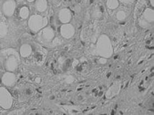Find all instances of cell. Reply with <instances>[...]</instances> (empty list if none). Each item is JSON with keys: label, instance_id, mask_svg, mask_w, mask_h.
<instances>
[{"label": "cell", "instance_id": "obj_1", "mask_svg": "<svg viewBox=\"0 0 154 115\" xmlns=\"http://www.w3.org/2000/svg\"><path fill=\"white\" fill-rule=\"evenodd\" d=\"M113 48L108 36L103 34L100 36L95 45L91 48L92 54L100 57L109 58L113 54Z\"/></svg>", "mask_w": 154, "mask_h": 115}, {"label": "cell", "instance_id": "obj_2", "mask_svg": "<svg viewBox=\"0 0 154 115\" xmlns=\"http://www.w3.org/2000/svg\"><path fill=\"white\" fill-rule=\"evenodd\" d=\"M0 62L6 70L14 72L18 67L20 58L16 50L8 48L0 52Z\"/></svg>", "mask_w": 154, "mask_h": 115}, {"label": "cell", "instance_id": "obj_3", "mask_svg": "<svg viewBox=\"0 0 154 115\" xmlns=\"http://www.w3.org/2000/svg\"><path fill=\"white\" fill-rule=\"evenodd\" d=\"M35 49H32L31 55L27 59V62L33 65H40L45 60L46 52L38 44L34 45Z\"/></svg>", "mask_w": 154, "mask_h": 115}, {"label": "cell", "instance_id": "obj_4", "mask_svg": "<svg viewBox=\"0 0 154 115\" xmlns=\"http://www.w3.org/2000/svg\"><path fill=\"white\" fill-rule=\"evenodd\" d=\"M48 19L39 14H33L28 21L29 29L33 32H38L48 24Z\"/></svg>", "mask_w": 154, "mask_h": 115}, {"label": "cell", "instance_id": "obj_5", "mask_svg": "<svg viewBox=\"0 0 154 115\" xmlns=\"http://www.w3.org/2000/svg\"><path fill=\"white\" fill-rule=\"evenodd\" d=\"M154 23V10L146 8L138 18V24L143 28L148 29L151 27Z\"/></svg>", "mask_w": 154, "mask_h": 115}, {"label": "cell", "instance_id": "obj_6", "mask_svg": "<svg viewBox=\"0 0 154 115\" xmlns=\"http://www.w3.org/2000/svg\"><path fill=\"white\" fill-rule=\"evenodd\" d=\"M55 38V32L54 29L46 27L40 30L37 36V40L42 44H48L51 43Z\"/></svg>", "mask_w": 154, "mask_h": 115}, {"label": "cell", "instance_id": "obj_7", "mask_svg": "<svg viewBox=\"0 0 154 115\" xmlns=\"http://www.w3.org/2000/svg\"><path fill=\"white\" fill-rule=\"evenodd\" d=\"M12 104V97L11 94L5 88H0V106L2 108L8 109Z\"/></svg>", "mask_w": 154, "mask_h": 115}, {"label": "cell", "instance_id": "obj_8", "mask_svg": "<svg viewBox=\"0 0 154 115\" xmlns=\"http://www.w3.org/2000/svg\"><path fill=\"white\" fill-rule=\"evenodd\" d=\"M16 7V4L14 0H7L2 6V11L4 14L8 17L13 16Z\"/></svg>", "mask_w": 154, "mask_h": 115}, {"label": "cell", "instance_id": "obj_9", "mask_svg": "<svg viewBox=\"0 0 154 115\" xmlns=\"http://www.w3.org/2000/svg\"><path fill=\"white\" fill-rule=\"evenodd\" d=\"M60 32L61 36L64 38L70 39L72 38L75 33V29L73 25L69 23L63 24L60 28Z\"/></svg>", "mask_w": 154, "mask_h": 115}, {"label": "cell", "instance_id": "obj_10", "mask_svg": "<svg viewBox=\"0 0 154 115\" xmlns=\"http://www.w3.org/2000/svg\"><path fill=\"white\" fill-rule=\"evenodd\" d=\"M10 25L11 24L6 20L3 19L0 21V40L5 39L11 34V27Z\"/></svg>", "mask_w": 154, "mask_h": 115}, {"label": "cell", "instance_id": "obj_11", "mask_svg": "<svg viewBox=\"0 0 154 115\" xmlns=\"http://www.w3.org/2000/svg\"><path fill=\"white\" fill-rule=\"evenodd\" d=\"M71 13L69 9L63 8L59 11V20L63 24L69 23L71 19Z\"/></svg>", "mask_w": 154, "mask_h": 115}, {"label": "cell", "instance_id": "obj_12", "mask_svg": "<svg viewBox=\"0 0 154 115\" xmlns=\"http://www.w3.org/2000/svg\"><path fill=\"white\" fill-rule=\"evenodd\" d=\"M32 52V47L29 44H23L20 48V55L23 59H27Z\"/></svg>", "mask_w": 154, "mask_h": 115}, {"label": "cell", "instance_id": "obj_13", "mask_svg": "<svg viewBox=\"0 0 154 115\" xmlns=\"http://www.w3.org/2000/svg\"><path fill=\"white\" fill-rule=\"evenodd\" d=\"M120 86L121 82L120 81H117L113 84V85L110 87L106 93V97L107 96L108 98H112L115 95H116L120 91Z\"/></svg>", "mask_w": 154, "mask_h": 115}, {"label": "cell", "instance_id": "obj_14", "mask_svg": "<svg viewBox=\"0 0 154 115\" xmlns=\"http://www.w3.org/2000/svg\"><path fill=\"white\" fill-rule=\"evenodd\" d=\"M15 80L16 77L15 75L10 72L6 73L2 78V82L6 86H13L15 84Z\"/></svg>", "mask_w": 154, "mask_h": 115}, {"label": "cell", "instance_id": "obj_15", "mask_svg": "<svg viewBox=\"0 0 154 115\" xmlns=\"http://www.w3.org/2000/svg\"><path fill=\"white\" fill-rule=\"evenodd\" d=\"M35 7L39 12H44L48 7V2L46 0H36L35 4Z\"/></svg>", "mask_w": 154, "mask_h": 115}, {"label": "cell", "instance_id": "obj_16", "mask_svg": "<svg viewBox=\"0 0 154 115\" xmlns=\"http://www.w3.org/2000/svg\"><path fill=\"white\" fill-rule=\"evenodd\" d=\"M144 2H145L144 0H140L137 4L135 8V14H134L135 18H139L140 16H141V14H142L143 11L145 10V9H143L145 7V4H143Z\"/></svg>", "mask_w": 154, "mask_h": 115}, {"label": "cell", "instance_id": "obj_17", "mask_svg": "<svg viewBox=\"0 0 154 115\" xmlns=\"http://www.w3.org/2000/svg\"><path fill=\"white\" fill-rule=\"evenodd\" d=\"M127 17H128V14L126 12L123 10H120L118 11L116 14V18L120 21H124L125 19L127 18Z\"/></svg>", "mask_w": 154, "mask_h": 115}, {"label": "cell", "instance_id": "obj_18", "mask_svg": "<svg viewBox=\"0 0 154 115\" xmlns=\"http://www.w3.org/2000/svg\"><path fill=\"white\" fill-rule=\"evenodd\" d=\"M29 15V10L28 7L24 6L20 9V16L21 18H22V19H26L28 18Z\"/></svg>", "mask_w": 154, "mask_h": 115}, {"label": "cell", "instance_id": "obj_19", "mask_svg": "<svg viewBox=\"0 0 154 115\" xmlns=\"http://www.w3.org/2000/svg\"><path fill=\"white\" fill-rule=\"evenodd\" d=\"M107 6L110 10H114L117 8L119 6L118 0H107Z\"/></svg>", "mask_w": 154, "mask_h": 115}, {"label": "cell", "instance_id": "obj_20", "mask_svg": "<svg viewBox=\"0 0 154 115\" xmlns=\"http://www.w3.org/2000/svg\"><path fill=\"white\" fill-rule=\"evenodd\" d=\"M62 43L61 40H60L58 37L56 38H54V39L52 40V46L53 47H55V46H57L60 45Z\"/></svg>", "mask_w": 154, "mask_h": 115}, {"label": "cell", "instance_id": "obj_21", "mask_svg": "<svg viewBox=\"0 0 154 115\" xmlns=\"http://www.w3.org/2000/svg\"><path fill=\"white\" fill-rule=\"evenodd\" d=\"M122 3L124 4H131L135 1V0H119Z\"/></svg>", "mask_w": 154, "mask_h": 115}, {"label": "cell", "instance_id": "obj_22", "mask_svg": "<svg viewBox=\"0 0 154 115\" xmlns=\"http://www.w3.org/2000/svg\"><path fill=\"white\" fill-rule=\"evenodd\" d=\"M107 62V59L106 58H105L101 57L99 60V63L100 64H105Z\"/></svg>", "mask_w": 154, "mask_h": 115}, {"label": "cell", "instance_id": "obj_23", "mask_svg": "<svg viewBox=\"0 0 154 115\" xmlns=\"http://www.w3.org/2000/svg\"><path fill=\"white\" fill-rule=\"evenodd\" d=\"M151 4L154 7V0H149Z\"/></svg>", "mask_w": 154, "mask_h": 115}, {"label": "cell", "instance_id": "obj_24", "mask_svg": "<svg viewBox=\"0 0 154 115\" xmlns=\"http://www.w3.org/2000/svg\"><path fill=\"white\" fill-rule=\"evenodd\" d=\"M27 1H29V2H33L35 0H27Z\"/></svg>", "mask_w": 154, "mask_h": 115}]
</instances>
